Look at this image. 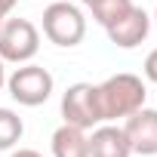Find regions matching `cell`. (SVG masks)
I'll list each match as a JSON object with an SVG mask.
<instances>
[{"label": "cell", "instance_id": "1", "mask_svg": "<svg viewBox=\"0 0 157 157\" xmlns=\"http://www.w3.org/2000/svg\"><path fill=\"white\" fill-rule=\"evenodd\" d=\"M99 108H102V120H123L132 111H139L148 99V86L142 77L120 71L111 74L108 80H102L99 86Z\"/></svg>", "mask_w": 157, "mask_h": 157}, {"label": "cell", "instance_id": "2", "mask_svg": "<svg viewBox=\"0 0 157 157\" xmlns=\"http://www.w3.org/2000/svg\"><path fill=\"white\" fill-rule=\"evenodd\" d=\"M43 37L56 46H77L86 37V19L80 6L68 3V0H49V6L43 10Z\"/></svg>", "mask_w": 157, "mask_h": 157}, {"label": "cell", "instance_id": "3", "mask_svg": "<svg viewBox=\"0 0 157 157\" xmlns=\"http://www.w3.org/2000/svg\"><path fill=\"white\" fill-rule=\"evenodd\" d=\"M52 86H56L52 74H49L46 68L34 65V62L19 65V68L6 77V90H10L13 102H19V105H25V108L43 105V102L52 96Z\"/></svg>", "mask_w": 157, "mask_h": 157}, {"label": "cell", "instance_id": "4", "mask_svg": "<svg viewBox=\"0 0 157 157\" xmlns=\"http://www.w3.org/2000/svg\"><path fill=\"white\" fill-rule=\"evenodd\" d=\"M40 49V31L34 22L28 19H6L0 25V59L13 62V65H25L37 56Z\"/></svg>", "mask_w": 157, "mask_h": 157}, {"label": "cell", "instance_id": "5", "mask_svg": "<svg viewBox=\"0 0 157 157\" xmlns=\"http://www.w3.org/2000/svg\"><path fill=\"white\" fill-rule=\"evenodd\" d=\"M62 120L80 129H93L102 120V108H99V90L93 83H71L62 93Z\"/></svg>", "mask_w": 157, "mask_h": 157}, {"label": "cell", "instance_id": "6", "mask_svg": "<svg viewBox=\"0 0 157 157\" xmlns=\"http://www.w3.org/2000/svg\"><path fill=\"white\" fill-rule=\"evenodd\" d=\"M123 132H126V142H129L132 154H142V157L157 154V111L154 108L142 105L139 111L123 117Z\"/></svg>", "mask_w": 157, "mask_h": 157}, {"label": "cell", "instance_id": "7", "mask_svg": "<svg viewBox=\"0 0 157 157\" xmlns=\"http://www.w3.org/2000/svg\"><path fill=\"white\" fill-rule=\"evenodd\" d=\"M108 31V40L114 43V46H120V49H136L139 43H145L148 40V31H151V16L142 10V6H129L114 25H108L105 28Z\"/></svg>", "mask_w": 157, "mask_h": 157}, {"label": "cell", "instance_id": "8", "mask_svg": "<svg viewBox=\"0 0 157 157\" xmlns=\"http://www.w3.org/2000/svg\"><path fill=\"white\" fill-rule=\"evenodd\" d=\"M86 145H90V157H129L132 154L123 126H114L111 120L93 126V136H86Z\"/></svg>", "mask_w": 157, "mask_h": 157}, {"label": "cell", "instance_id": "9", "mask_svg": "<svg viewBox=\"0 0 157 157\" xmlns=\"http://www.w3.org/2000/svg\"><path fill=\"white\" fill-rule=\"evenodd\" d=\"M52 157H90V145H86V129L62 123L52 132Z\"/></svg>", "mask_w": 157, "mask_h": 157}, {"label": "cell", "instance_id": "10", "mask_svg": "<svg viewBox=\"0 0 157 157\" xmlns=\"http://www.w3.org/2000/svg\"><path fill=\"white\" fill-rule=\"evenodd\" d=\"M25 132V123L22 117L13 111V108H0V151H10Z\"/></svg>", "mask_w": 157, "mask_h": 157}, {"label": "cell", "instance_id": "11", "mask_svg": "<svg viewBox=\"0 0 157 157\" xmlns=\"http://www.w3.org/2000/svg\"><path fill=\"white\" fill-rule=\"evenodd\" d=\"M129 6H132V0H96V3L90 6V13H93V19H96L102 28H108V25H114Z\"/></svg>", "mask_w": 157, "mask_h": 157}, {"label": "cell", "instance_id": "12", "mask_svg": "<svg viewBox=\"0 0 157 157\" xmlns=\"http://www.w3.org/2000/svg\"><path fill=\"white\" fill-rule=\"evenodd\" d=\"M142 71H145V80H148V83H157V49H151V52H148V59H145Z\"/></svg>", "mask_w": 157, "mask_h": 157}, {"label": "cell", "instance_id": "13", "mask_svg": "<svg viewBox=\"0 0 157 157\" xmlns=\"http://www.w3.org/2000/svg\"><path fill=\"white\" fill-rule=\"evenodd\" d=\"M16 3H19V0H0V25L10 19V13L16 10Z\"/></svg>", "mask_w": 157, "mask_h": 157}, {"label": "cell", "instance_id": "14", "mask_svg": "<svg viewBox=\"0 0 157 157\" xmlns=\"http://www.w3.org/2000/svg\"><path fill=\"white\" fill-rule=\"evenodd\" d=\"M10 157H43L40 151H34V148H19V151H13Z\"/></svg>", "mask_w": 157, "mask_h": 157}, {"label": "cell", "instance_id": "15", "mask_svg": "<svg viewBox=\"0 0 157 157\" xmlns=\"http://www.w3.org/2000/svg\"><path fill=\"white\" fill-rule=\"evenodd\" d=\"M3 86H6V62L0 59V90H3Z\"/></svg>", "mask_w": 157, "mask_h": 157}, {"label": "cell", "instance_id": "16", "mask_svg": "<svg viewBox=\"0 0 157 157\" xmlns=\"http://www.w3.org/2000/svg\"><path fill=\"white\" fill-rule=\"evenodd\" d=\"M80 3H83V6H93V3H96V0H80Z\"/></svg>", "mask_w": 157, "mask_h": 157}, {"label": "cell", "instance_id": "17", "mask_svg": "<svg viewBox=\"0 0 157 157\" xmlns=\"http://www.w3.org/2000/svg\"><path fill=\"white\" fill-rule=\"evenodd\" d=\"M154 25H157V10H154Z\"/></svg>", "mask_w": 157, "mask_h": 157}]
</instances>
